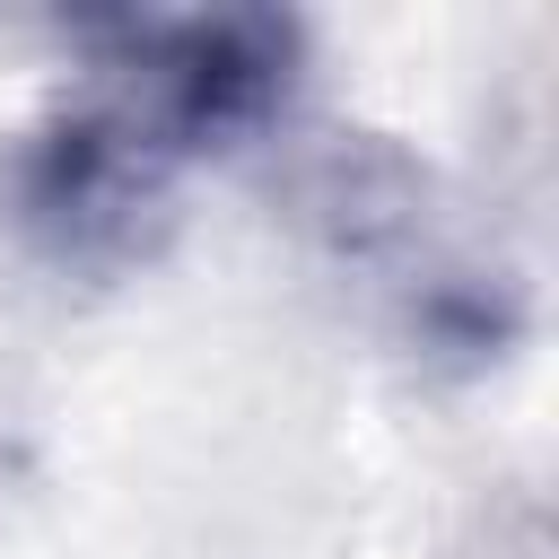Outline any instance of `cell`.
Wrapping results in <instances>:
<instances>
[{
	"mask_svg": "<svg viewBox=\"0 0 559 559\" xmlns=\"http://www.w3.org/2000/svg\"><path fill=\"white\" fill-rule=\"evenodd\" d=\"M175 148L122 105V96H79L61 105L26 148H17V227L61 253V262H122L148 245L175 192Z\"/></svg>",
	"mask_w": 559,
	"mask_h": 559,
	"instance_id": "obj_1",
	"label": "cell"
},
{
	"mask_svg": "<svg viewBox=\"0 0 559 559\" xmlns=\"http://www.w3.org/2000/svg\"><path fill=\"white\" fill-rule=\"evenodd\" d=\"M297 218L341 253H393L428 227V175L376 140H332L297 166Z\"/></svg>",
	"mask_w": 559,
	"mask_h": 559,
	"instance_id": "obj_2",
	"label": "cell"
}]
</instances>
